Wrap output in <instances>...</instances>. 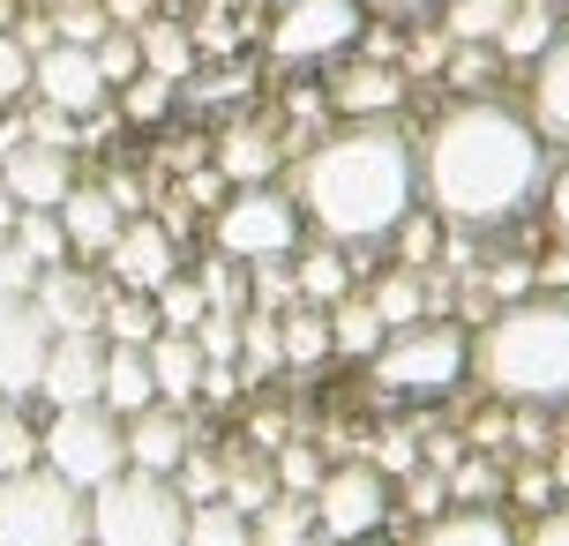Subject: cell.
I'll list each match as a JSON object with an SVG mask.
<instances>
[{
	"instance_id": "6da1fadb",
	"label": "cell",
	"mask_w": 569,
	"mask_h": 546,
	"mask_svg": "<svg viewBox=\"0 0 569 546\" xmlns=\"http://www.w3.org/2000/svg\"><path fill=\"white\" fill-rule=\"evenodd\" d=\"M420 188L450 225H502L547 188V143L502 98H457L420 143Z\"/></svg>"
},
{
	"instance_id": "7a4b0ae2",
	"label": "cell",
	"mask_w": 569,
	"mask_h": 546,
	"mask_svg": "<svg viewBox=\"0 0 569 546\" xmlns=\"http://www.w3.org/2000/svg\"><path fill=\"white\" fill-rule=\"evenodd\" d=\"M412 195H420V150L390 120H352L338 135H322L292 173L300 218H315V232H330V240L398 232L412 218Z\"/></svg>"
},
{
	"instance_id": "3957f363",
	"label": "cell",
	"mask_w": 569,
	"mask_h": 546,
	"mask_svg": "<svg viewBox=\"0 0 569 546\" xmlns=\"http://www.w3.org/2000/svg\"><path fill=\"white\" fill-rule=\"evenodd\" d=\"M480 382L517 404H562L569 397V300H510L480 330Z\"/></svg>"
},
{
	"instance_id": "277c9868",
	"label": "cell",
	"mask_w": 569,
	"mask_h": 546,
	"mask_svg": "<svg viewBox=\"0 0 569 546\" xmlns=\"http://www.w3.org/2000/svg\"><path fill=\"white\" fill-rule=\"evenodd\" d=\"M188 539V502L166 472H113L90 487V546H180Z\"/></svg>"
},
{
	"instance_id": "5b68a950",
	"label": "cell",
	"mask_w": 569,
	"mask_h": 546,
	"mask_svg": "<svg viewBox=\"0 0 569 546\" xmlns=\"http://www.w3.org/2000/svg\"><path fill=\"white\" fill-rule=\"evenodd\" d=\"M0 546H90V494L30 464L0 479Z\"/></svg>"
},
{
	"instance_id": "8992f818",
	"label": "cell",
	"mask_w": 569,
	"mask_h": 546,
	"mask_svg": "<svg viewBox=\"0 0 569 546\" xmlns=\"http://www.w3.org/2000/svg\"><path fill=\"white\" fill-rule=\"evenodd\" d=\"M38 464L60 472L68 487H106L113 472H128V434H120V412L106 404H60L53 419L38 427Z\"/></svg>"
},
{
	"instance_id": "52a82bcc",
	"label": "cell",
	"mask_w": 569,
	"mask_h": 546,
	"mask_svg": "<svg viewBox=\"0 0 569 546\" xmlns=\"http://www.w3.org/2000/svg\"><path fill=\"white\" fill-rule=\"evenodd\" d=\"M465 360H472L465 330L420 315V322H405V330H390V337L375 345V382L398 390V397H442V390H457Z\"/></svg>"
},
{
	"instance_id": "ba28073f",
	"label": "cell",
	"mask_w": 569,
	"mask_h": 546,
	"mask_svg": "<svg viewBox=\"0 0 569 546\" xmlns=\"http://www.w3.org/2000/svg\"><path fill=\"white\" fill-rule=\"evenodd\" d=\"M300 247V202L278 195L270 180L262 188H240V195L218 210V255L232 262H284Z\"/></svg>"
},
{
	"instance_id": "9c48e42d",
	"label": "cell",
	"mask_w": 569,
	"mask_h": 546,
	"mask_svg": "<svg viewBox=\"0 0 569 546\" xmlns=\"http://www.w3.org/2000/svg\"><path fill=\"white\" fill-rule=\"evenodd\" d=\"M308 502L322 539H375V524L390 517V479H382V464H338V472H322V487Z\"/></svg>"
},
{
	"instance_id": "30bf717a",
	"label": "cell",
	"mask_w": 569,
	"mask_h": 546,
	"mask_svg": "<svg viewBox=\"0 0 569 546\" xmlns=\"http://www.w3.org/2000/svg\"><path fill=\"white\" fill-rule=\"evenodd\" d=\"M360 38V0H284L278 23H270V53L284 68L300 60H330Z\"/></svg>"
},
{
	"instance_id": "8fae6325",
	"label": "cell",
	"mask_w": 569,
	"mask_h": 546,
	"mask_svg": "<svg viewBox=\"0 0 569 546\" xmlns=\"http://www.w3.org/2000/svg\"><path fill=\"white\" fill-rule=\"evenodd\" d=\"M53 352V322L30 292H0V397H38V374Z\"/></svg>"
},
{
	"instance_id": "7c38bea8",
	"label": "cell",
	"mask_w": 569,
	"mask_h": 546,
	"mask_svg": "<svg viewBox=\"0 0 569 546\" xmlns=\"http://www.w3.org/2000/svg\"><path fill=\"white\" fill-rule=\"evenodd\" d=\"M30 90L53 105V113H98L106 105V75H98V60H90V46H46V53H30Z\"/></svg>"
},
{
	"instance_id": "4fadbf2b",
	"label": "cell",
	"mask_w": 569,
	"mask_h": 546,
	"mask_svg": "<svg viewBox=\"0 0 569 546\" xmlns=\"http://www.w3.org/2000/svg\"><path fill=\"white\" fill-rule=\"evenodd\" d=\"M98 382H106V337L98 330H76V337H53L46 352V374H38V397L53 404H98Z\"/></svg>"
},
{
	"instance_id": "5bb4252c",
	"label": "cell",
	"mask_w": 569,
	"mask_h": 546,
	"mask_svg": "<svg viewBox=\"0 0 569 546\" xmlns=\"http://www.w3.org/2000/svg\"><path fill=\"white\" fill-rule=\"evenodd\" d=\"M30 300H38V315L53 322V337L98 330V315H106V285H98L90 270H68V262H53V270H38V285H30Z\"/></svg>"
},
{
	"instance_id": "9a60e30c",
	"label": "cell",
	"mask_w": 569,
	"mask_h": 546,
	"mask_svg": "<svg viewBox=\"0 0 569 546\" xmlns=\"http://www.w3.org/2000/svg\"><path fill=\"white\" fill-rule=\"evenodd\" d=\"M120 434H128V464H136V472H166V479H172V464L196 449L188 412H180V404H166V397L142 404V412H128V419H120Z\"/></svg>"
},
{
	"instance_id": "2e32d148",
	"label": "cell",
	"mask_w": 569,
	"mask_h": 546,
	"mask_svg": "<svg viewBox=\"0 0 569 546\" xmlns=\"http://www.w3.org/2000/svg\"><path fill=\"white\" fill-rule=\"evenodd\" d=\"M0 188L23 202V210H60V195L76 188V165H68V150H53V143H16L0 158Z\"/></svg>"
},
{
	"instance_id": "e0dca14e",
	"label": "cell",
	"mask_w": 569,
	"mask_h": 546,
	"mask_svg": "<svg viewBox=\"0 0 569 546\" xmlns=\"http://www.w3.org/2000/svg\"><path fill=\"white\" fill-rule=\"evenodd\" d=\"M106 262H113V285L120 292H158L172 277V232L158 225V218H128L120 240L106 247Z\"/></svg>"
},
{
	"instance_id": "ac0fdd59",
	"label": "cell",
	"mask_w": 569,
	"mask_h": 546,
	"mask_svg": "<svg viewBox=\"0 0 569 546\" xmlns=\"http://www.w3.org/2000/svg\"><path fill=\"white\" fill-rule=\"evenodd\" d=\"M128 225V210H120L106 188H68L60 195V232H68V247H83V255H106Z\"/></svg>"
},
{
	"instance_id": "d6986e66",
	"label": "cell",
	"mask_w": 569,
	"mask_h": 546,
	"mask_svg": "<svg viewBox=\"0 0 569 546\" xmlns=\"http://www.w3.org/2000/svg\"><path fill=\"white\" fill-rule=\"evenodd\" d=\"M532 128L569 143V30H555L547 53L532 60Z\"/></svg>"
},
{
	"instance_id": "ffe728a7",
	"label": "cell",
	"mask_w": 569,
	"mask_h": 546,
	"mask_svg": "<svg viewBox=\"0 0 569 546\" xmlns=\"http://www.w3.org/2000/svg\"><path fill=\"white\" fill-rule=\"evenodd\" d=\"M142 352H150V382H158V397H166V404H196L202 397V345H196V337L158 330Z\"/></svg>"
},
{
	"instance_id": "44dd1931",
	"label": "cell",
	"mask_w": 569,
	"mask_h": 546,
	"mask_svg": "<svg viewBox=\"0 0 569 546\" xmlns=\"http://www.w3.org/2000/svg\"><path fill=\"white\" fill-rule=\"evenodd\" d=\"M98 404L106 412H142V404H158V382H150V352L142 345H106V382H98Z\"/></svg>"
},
{
	"instance_id": "7402d4cb",
	"label": "cell",
	"mask_w": 569,
	"mask_h": 546,
	"mask_svg": "<svg viewBox=\"0 0 569 546\" xmlns=\"http://www.w3.org/2000/svg\"><path fill=\"white\" fill-rule=\"evenodd\" d=\"M330 98H338L345 113H360V120H382V113H398L405 75H398V68H382V60H360V68H345V75H338Z\"/></svg>"
},
{
	"instance_id": "603a6c76",
	"label": "cell",
	"mask_w": 569,
	"mask_h": 546,
	"mask_svg": "<svg viewBox=\"0 0 569 546\" xmlns=\"http://www.w3.org/2000/svg\"><path fill=\"white\" fill-rule=\"evenodd\" d=\"M412 546H517V532L495 509H435Z\"/></svg>"
},
{
	"instance_id": "cb8c5ba5",
	"label": "cell",
	"mask_w": 569,
	"mask_h": 546,
	"mask_svg": "<svg viewBox=\"0 0 569 546\" xmlns=\"http://www.w3.org/2000/svg\"><path fill=\"white\" fill-rule=\"evenodd\" d=\"M136 53L150 75H166V83H188L196 75V30L166 23V16H150V23H136Z\"/></svg>"
},
{
	"instance_id": "d4e9b609",
	"label": "cell",
	"mask_w": 569,
	"mask_h": 546,
	"mask_svg": "<svg viewBox=\"0 0 569 546\" xmlns=\"http://www.w3.org/2000/svg\"><path fill=\"white\" fill-rule=\"evenodd\" d=\"M278 165V143H270V128H232L226 143H218V173L240 180V188H262Z\"/></svg>"
},
{
	"instance_id": "484cf974",
	"label": "cell",
	"mask_w": 569,
	"mask_h": 546,
	"mask_svg": "<svg viewBox=\"0 0 569 546\" xmlns=\"http://www.w3.org/2000/svg\"><path fill=\"white\" fill-rule=\"evenodd\" d=\"M390 330H382V315H375L368 300H330V352H352V360H375V345H382Z\"/></svg>"
},
{
	"instance_id": "4316f807",
	"label": "cell",
	"mask_w": 569,
	"mask_h": 546,
	"mask_svg": "<svg viewBox=\"0 0 569 546\" xmlns=\"http://www.w3.org/2000/svg\"><path fill=\"white\" fill-rule=\"evenodd\" d=\"M98 337H106V345H150V337H158V307H150V292H106Z\"/></svg>"
},
{
	"instance_id": "83f0119b",
	"label": "cell",
	"mask_w": 569,
	"mask_h": 546,
	"mask_svg": "<svg viewBox=\"0 0 569 546\" xmlns=\"http://www.w3.org/2000/svg\"><path fill=\"white\" fill-rule=\"evenodd\" d=\"M180 546H256V524L240 517L232 502H196L188 509V539Z\"/></svg>"
},
{
	"instance_id": "f1b7e54d",
	"label": "cell",
	"mask_w": 569,
	"mask_h": 546,
	"mask_svg": "<svg viewBox=\"0 0 569 546\" xmlns=\"http://www.w3.org/2000/svg\"><path fill=\"white\" fill-rule=\"evenodd\" d=\"M8 240L23 247L38 270H53V262H68V232H60V210H16V225H8Z\"/></svg>"
},
{
	"instance_id": "f546056e",
	"label": "cell",
	"mask_w": 569,
	"mask_h": 546,
	"mask_svg": "<svg viewBox=\"0 0 569 546\" xmlns=\"http://www.w3.org/2000/svg\"><path fill=\"white\" fill-rule=\"evenodd\" d=\"M150 307H158V330H180V337H196V322L210 315V300H202V285H196V277H180V270H172L166 285L150 292Z\"/></svg>"
},
{
	"instance_id": "4dcf8cb0",
	"label": "cell",
	"mask_w": 569,
	"mask_h": 546,
	"mask_svg": "<svg viewBox=\"0 0 569 546\" xmlns=\"http://www.w3.org/2000/svg\"><path fill=\"white\" fill-rule=\"evenodd\" d=\"M256 524V546H308V524H315V502H300V494H278Z\"/></svg>"
},
{
	"instance_id": "1f68e13d",
	"label": "cell",
	"mask_w": 569,
	"mask_h": 546,
	"mask_svg": "<svg viewBox=\"0 0 569 546\" xmlns=\"http://www.w3.org/2000/svg\"><path fill=\"white\" fill-rule=\"evenodd\" d=\"M442 8H450V38H457V46L502 38V23L517 16V0H442Z\"/></svg>"
},
{
	"instance_id": "d6a6232c",
	"label": "cell",
	"mask_w": 569,
	"mask_h": 546,
	"mask_svg": "<svg viewBox=\"0 0 569 546\" xmlns=\"http://www.w3.org/2000/svg\"><path fill=\"white\" fill-rule=\"evenodd\" d=\"M368 307L382 315V330H405V322L427 315V292H420V277H412V270H398V277H382V285L368 292Z\"/></svg>"
},
{
	"instance_id": "836d02e7",
	"label": "cell",
	"mask_w": 569,
	"mask_h": 546,
	"mask_svg": "<svg viewBox=\"0 0 569 546\" xmlns=\"http://www.w3.org/2000/svg\"><path fill=\"white\" fill-rule=\"evenodd\" d=\"M53 38L60 46H98L106 30H113V16H106V0H53Z\"/></svg>"
},
{
	"instance_id": "e575fe53",
	"label": "cell",
	"mask_w": 569,
	"mask_h": 546,
	"mask_svg": "<svg viewBox=\"0 0 569 546\" xmlns=\"http://www.w3.org/2000/svg\"><path fill=\"white\" fill-rule=\"evenodd\" d=\"M292 285H300V300H345V255L338 247H308L300 255V270H292Z\"/></svg>"
},
{
	"instance_id": "d590c367",
	"label": "cell",
	"mask_w": 569,
	"mask_h": 546,
	"mask_svg": "<svg viewBox=\"0 0 569 546\" xmlns=\"http://www.w3.org/2000/svg\"><path fill=\"white\" fill-rule=\"evenodd\" d=\"M218 502H232L240 517H262L270 502H278V472H262V464H226V494Z\"/></svg>"
},
{
	"instance_id": "8d00e7d4",
	"label": "cell",
	"mask_w": 569,
	"mask_h": 546,
	"mask_svg": "<svg viewBox=\"0 0 569 546\" xmlns=\"http://www.w3.org/2000/svg\"><path fill=\"white\" fill-rule=\"evenodd\" d=\"M547 38H555V16H547L540 0H532V8H517L510 23H502V38H495V46H502L510 60H540V53H547Z\"/></svg>"
},
{
	"instance_id": "74e56055",
	"label": "cell",
	"mask_w": 569,
	"mask_h": 546,
	"mask_svg": "<svg viewBox=\"0 0 569 546\" xmlns=\"http://www.w3.org/2000/svg\"><path fill=\"white\" fill-rule=\"evenodd\" d=\"M30 464H38V427L16 412V397H0V479L30 472Z\"/></svg>"
},
{
	"instance_id": "f35d334b",
	"label": "cell",
	"mask_w": 569,
	"mask_h": 546,
	"mask_svg": "<svg viewBox=\"0 0 569 546\" xmlns=\"http://www.w3.org/2000/svg\"><path fill=\"white\" fill-rule=\"evenodd\" d=\"M172 487H180V502H188V509H196V502H218V494H226V464L202 457V449H188V457L172 464Z\"/></svg>"
},
{
	"instance_id": "ab89813d",
	"label": "cell",
	"mask_w": 569,
	"mask_h": 546,
	"mask_svg": "<svg viewBox=\"0 0 569 546\" xmlns=\"http://www.w3.org/2000/svg\"><path fill=\"white\" fill-rule=\"evenodd\" d=\"M278 345H284V360H292V367H308V360H322V352H330V322L300 307V315L278 322Z\"/></svg>"
},
{
	"instance_id": "60d3db41",
	"label": "cell",
	"mask_w": 569,
	"mask_h": 546,
	"mask_svg": "<svg viewBox=\"0 0 569 546\" xmlns=\"http://www.w3.org/2000/svg\"><path fill=\"white\" fill-rule=\"evenodd\" d=\"M90 60H98V75L106 83H128V75H142V53H136V30H106L98 46H90Z\"/></svg>"
},
{
	"instance_id": "b9f144b4",
	"label": "cell",
	"mask_w": 569,
	"mask_h": 546,
	"mask_svg": "<svg viewBox=\"0 0 569 546\" xmlns=\"http://www.w3.org/2000/svg\"><path fill=\"white\" fill-rule=\"evenodd\" d=\"M322 487V457H315L308 442H284L278 449V494H315Z\"/></svg>"
},
{
	"instance_id": "7bdbcfd3",
	"label": "cell",
	"mask_w": 569,
	"mask_h": 546,
	"mask_svg": "<svg viewBox=\"0 0 569 546\" xmlns=\"http://www.w3.org/2000/svg\"><path fill=\"white\" fill-rule=\"evenodd\" d=\"M16 98H30V46L16 30H0V105H16Z\"/></svg>"
},
{
	"instance_id": "ee69618b",
	"label": "cell",
	"mask_w": 569,
	"mask_h": 546,
	"mask_svg": "<svg viewBox=\"0 0 569 546\" xmlns=\"http://www.w3.org/2000/svg\"><path fill=\"white\" fill-rule=\"evenodd\" d=\"M240 352H248V367H278V315H240Z\"/></svg>"
},
{
	"instance_id": "f6af8a7d",
	"label": "cell",
	"mask_w": 569,
	"mask_h": 546,
	"mask_svg": "<svg viewBox=\"0 0 569 546\" xmlns=\"http://www.w3.org/2000/svg\"><path fill=\"white\" fill-rule=\"evenodd\" d=\"M196 345H202V360H232V352H240V315L210 307V315L196 322Z\"/></svg>"
},
{
	"instance_id": "bcb514c9",
	"label": "cell",
	"mask_w": 569,
	"mask_h": 546,
	"mask_svg": "<svg viewBox=\"0 0 569 546\" xmlns=\"http://www.w3.org/2000/svg\"><path fill=\"white\" fill-rule=\"evenodd\" d=\"M172 105V83L166 75H150V68H142V75H128V120H158Z\"/></svg>"
},
{
	"instance_id": "7dc6e473",
	"label": "cell",
	"mask_w": 569,
	"mask_h": 546,
	"mask_svg": "<svg viewBox=\"0 0 569 546\" xmlns=\"http://www.w3.org/2000/svg\"><path fill=\"white\" fill-rule=\"evenodd\" d=\"M30 285H38V262H30L23 247L0 232V292H30Z\"/></svg>"
},
{
	"instance_id": "c3c4849f",
	"label": "cell",
	"mask_w": 569,
	"mask_h": 546,
	"mask_svg": "<svg viewBox=\"0 0 569 546\" xmlns=\"http://www.w3.org/2000/svg\"><path fill=\"white\" fill-rule=\"evenodd\" d=\"M405 502H412L420 517H435V509L450 502V479H442V472H412V479H405Z\"/></svg>"
},
{
	"instance_id": "681fc988",
	"label": "cell",
	"mask_w": 569,
	"mask_h": 546,
	"mask_svg": "<svg viewBox=\"0 0 569 546\" xmlns=\"http://www.w3.org/2000/svg\"><path fill=\"white\" fill-rule=\"evenodd\" d=\"M517 546H569V502H562V509H547V517L532 524Z\"/></svg>"
},
{
	"instance_id": "f907efd6",
	"label": "cell",
	"mask_w": 569,
	"mask_h": 546,
	"mask_svg": "<svg viewBox=\"0 0 569 546\" xmlns=\"http://www.w3.org/2000/svg\"><path fill=\"white\" fill-rule=\"evenodd\" d=\"M540 195H547V218H555V225L569 232V158L555 165V173H547V188H540Z\"/></svg>"
},
{
	"instance_id": "816d5d0a",
	"label": "cell",
	"mask_w": 569,
	"mask_h": 546,
	"mask_svg": "<svg viewBox=\"0 0 569 546\" xmlns=\"http://www.w3.org/2000/svg\"><path fill=\"white\" fill-rule=\"evenodd\" d=\"M495 487H502V479H495L487 464H457V479H450V494H457V502H472V494H495Z\"/></svg>"
},
{
	"instance_id": "f5cc1de1",
	"label": "cell",
	"mask_w": 569,
	"mask_h": 546,
	"mask_svg": "<svg viewBox=\"0 0 569 546\" xmlns=\"http://www.w3.org/2000/svg\"><path fill=\"white\" fill-rule=\"evenodd\" d=\"M405 255H412V262H420V255H435V225H420V218H405Z\"/></svg>"
},
{
	"instance_id": "db71d44e",
	"label": "cell",
	"mask_w": 569,
	"mask_h": 546,
	"mask_svg": "<svg viewBox=\"0 0 569 546\" xmlns=\"http://www.w3.org/2000/svg\"><path fill=\"white\" fill-rule=\"evenodd\" d=\"M382 464L390 472H412V434H382Z\"/></svg>"
},
{
	"instance_id": "11a10c76",
	"label": "cell",
	"mask_w": 569,
	"mask_h": 546,
	"mask_svg": "<svg viewBox=\"0 0 569 546\" xmlns=\"http://www.w3.org/2000/svg\"><path fill=\"white\" fill-rule=\"evenodd\" d=\"M113 23H150V0H106Z\"/></svg>"
},
{
	"instance_id": "9f6ffc18",
	"label": "cell",
	"mask_w": 569,
	"mask_h": 546,
	"mask_svg": "<svg viewBox=\"0 0 569 546\" xmlns=\"http://www.w3.org/2000/svg\"><path fill=\"white\" fill-rule=\"evenodd\" d=\"M16 38H23L30 53H46V46H53V23H46V16H30V23H23V30H16Z\"/></svg>"
},
{
	"instance_id": "6f0895ef",
	"label": "cell",
	"mask_w": 569,
	"mask_h": 546,
	"mask_svg": "<svg viewBox=\"0 0 569 546\" xmlns=\"http://www.w3.org/2000/svg\"><path fill=\"white\" fill-rule=\"evenodd\" d=\"M450 75H457V83H465V90H472V83H480V75H487V53H465V60H457V68H450Z\"/></svg>"
},
{
	"instance_id": "680465c9",
	"label": "cell",
	"mask_w": 569,
	"mask_h": 546,
	"mask_svg": "<svg viewBox=\"0 0 569 546\" xmlns=\"http://www.w3.org/2000/svg\"><path fill=\"white\" fill-rule=\"evenodd\" d=\"M375 8H390V16H420V8H442V0H375Z\"/></svg>"
},
{
	"instance_id": "91938a15",
	"label": "cell",
	"mask_w": 569,
	"mask_h": 546,
	"mask_svg": "<svg viewBox=\"0 0 569 546\" xmlns=\"http://www.w3.org/2000/svg\"><path fill=\"white\" fill-rule=\"evenodd\" d=\"M16 210H23V202H16V195H8V188H0V232L16 225Z\"/></svg>"
},
{
	"instance_id": "94428289",
	"label": "cell",
	"mask_w": 569,
	"mask_h": 546,
	"mask_svg": "<svg viewBox=\"0 0 569 546\" xmlns=\"http://www.w3.org/2000/svg\"><path fill=\"white\" fill-rule=\"evenodd\" d=\"M345 546H382V539H345Z\"/></svg>"
},
{
	"instance_id": "6125c7cd",
	"label": "cell",
	"mask_w": 569,
	"mask_h": 546,
	"mask_svg": "<svg viewBox=\"0 0 569 546\" xmlns=\"http://www.w3.org/2000/svg\"><path fill=\"white\" fill-rule=\"evenodd\" d=\"M540 8H547V0H540Z\"/></svg>"
}]
</instances>
